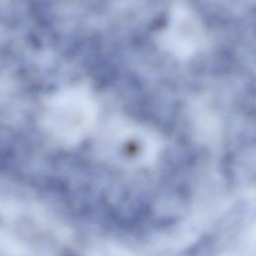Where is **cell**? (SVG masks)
Here are the masks:
<instances>
[{
  "label": "cell",
  "mask_w": 256,
  "mask_h": 256,
  "mask_svg": "<svg viewBox=\"0 0 256 256\" xmlns=\"http://www.w3.org/2000/svg\"><path fill=\"white\" fill-rule=\"evenodd\" d=\"M95 112L94 102L86 92L79 88L68 90L60 92L50 102L46 123L59 138L74 142L88 129Z\"/></svg>",
  "instance_id": "cell-1"
}]
</instances>
